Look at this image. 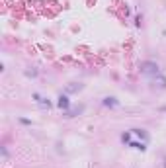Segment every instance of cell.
Masks as SVG:
<instances>
[{
    "label": "cell",
    "mask_w": 166,
    "mask_h": 168,
    "mask_svg": "<svg viewBox=\"0 0 166 168\" xmlns=\"http://www.w3.org/2000/svg\"><path fill=\"white\" fill-rule=\"evenodd\" d=\"M133 131H135V133L139 135V137H143L145 141H147V139H149V135H147V133H145V131H143V129H133Z\"/></svg>",
    "instance_id": "52a82bcc"
},
{
    "label": "cell",
    "mask_w": 166,
    "mask_h": 168,
    "mask_svg": "<svg viewBox=\"0 0 166 168\" xmlns=\"http://www.w3.org/2000/svg\"><path fill=\"white\" fill-rule=\"evenodd\" d=\"M57 104H59V108H61V109H67V108H68V98H67V96H61Z\"/></svg>",
    "instance_id": "277c9868"
},
{
    "label": "cell",
    "mask_w": 166,
    "mask_h": 168,
    "mask_svg": "<svg viewBox=\"0 0 166 168\" xmlns=\"http://www.w3.org/2000/svg\"><path fill=\"white\" fill-rule=\"evenodd\" d=\"M129 145L133 147V149H139V151H145V149H147V147H145V143H137V141H131Z\"/></svg>",
    "instance_id": "5b68a950"
},
{
    "label": "cell",
    "mask_w": 166,
    "mask_h": 168,
    "mask_svg": "<svg viewBox=\"0 0 166 168\" xmlns=\"http://www.w3.org/2000/svg\"><path fill=\"white\" fill-rule=\"evenodd\" d=\"M141 72L147 74V76H151V78H154V76L160 74V67L156 65V63H152V61H147V63L141 65Z\"/></svg>",
    "instance_id": "6da1fadb"
},
{
    "label": "cell",
    "mask_w": 166,
    "mask_h": 168,
    "mask_svg": "<svg viewBox=\"0 0 166 168\" xmlns=\"http://www.w3.org/2000/svg\"><path fill=\"white\" fill-rule=\"evenodd\" d=\"M104 104H106V106H117L115 98H106V100H104Z\"/></svg>",
    "instance_id": "8992f818"
},
{
    "label": "cell",
    "mask_w": 166,
    "mask_h": 168,
    "mask_svg": "<svg viewBox=\"0 0 166 168\" xmlns=\"http://www.w3.org/2000/svg\"><path fill=\"white\" fill-rule=\"evenodd\" d=\"M152 82H154V84H156V86H158V88H166V78H164L162 74H158V76H154V78H152Z\"/></svg>",
    "instance_id": "3957f363"
},
{
    "label": "cell",
    "mask_w": 166,
    "mask_h": 168,
    "mask_svg": "<svg viewBox=\"0 0 166 168\" xmlns=\"http://www.w3.org/2000/svg\"><path fill=\"white\" fill-rule=\"evenodd\" d=\"M33 98H35V102H37V104H39V106H41V108H47V109H49V108H51V102H49V100H45V98H41V96H39V94H33Z\"/></svg>",
    "instance_id": "7a4b0ae2"
}]
</instances>
